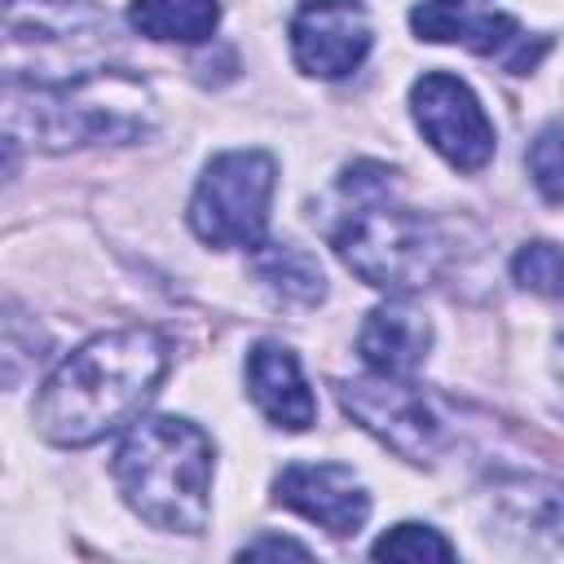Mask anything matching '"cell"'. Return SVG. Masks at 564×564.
Here are the masks:
<instances>
[{
  "mask_svg": "<svg viewBox=\"0 0 564 564\" xmlns=\"http://www.w3.org/2000/svg\"><path fill=\"white\" fill-rule=\"evenodd\" d=\"M256 278L282 295L286 304H317L326 295V278H322V264L295 247V242H260L256 251Z\"/></svg>",
  "mask_w": 564,
  "mask_h": 564,
  "instance_id": "9a60e30c",
  "label": "cell"
},
{
  "mask_svg": "<svg viewBox=\"0 0 564 564\" xmlns=\"http://www.w3.org/2000/svg\"><path fill=\"white\" fill-rule=\"evenodd\" d=\"M410 110H414V123L427 137V145L449 167L480 172L494 159V123H489L485 106L476 101V93L458 75L427 70L423 79H414Z\"/></svg>",
  "mask_w": 564,
  "mask_h": 564,
  "instance_id": "8992f818",
  "label": "cell"
},
{
  "mask_svg": "<svg viewBox=\"0 0 564 564\" xmlns=\"http://www.w3.org/2000/svg\"><path fill=\"white\" fill-rule=\"evenodd\" d=\"M511 273L524 291H538V295H551L564 304V247L555 242H524L511 260Z\"/></svg>",
  "mask_w": 564,
  "mask_h": 564,
  "instance_id": "2e32d148",
  "label": "cell"
},
{
  "mask_svg": "<svg viewBox=\"0 0 564 564\" xmlns=\"http://www.w3.org/2000/svg\"><path fill=\"white\" fill-rule=\"evenodd\" d=\"M247 392L260 405V414L286 432H304L317 419V401L308 392V379L286 344H256L247 352Z\"/></svg>",
  "mask_w": 564,
  "mask_h": 564,
  "instance_id": "7c38bea8",
  "label": "cell"
},
{
  "mask_svg": "<svg viewBox=\"0 0 564 564\" xmlns=\"http://www.w3.org/2000/svg\"><path fill=\"white\" fill-rule=\"evenodd\" d=\"M370 555L375 560H454V542H445L427 524H397L370 546Z\"/></svg>",
  "mask_w": 564,
  "mask_h": 564,
  "instance_id": "e0dca14e",
  "label": "cell"
},
{
  "mask_svg": "<svg viewBox=\"0 0 564 564\" xmlns=\"http://www.w3.org/2000/svg\"><path fill=\"white\" fill-rule=\"evenodd\" d=\"M339 189L348 194V212L330 229V242L366 286L410 295L436 282L445 264V242L432 220L388 198L392 172L383 163H352Z\"/></svg>",
  "mask_w": 564,
  "mask_h": 564,
  "instance_id": "7a4b0ae2",
  "label": "cell"
},
{
  "mask_svg": "<svg viewBox=\"0 0 564 564\" xmlns=\"http://www.w3.org/2000/svg\"><path fill=\"white\" fill-rule=\"evenodd\" d=\"M555 383H560V392H564V335L555 339Z\"/></svg>",
  "mask_w": 564,
  "mask_h": 564,
  "instance_id": "ffe728a7",
  "label": "cell"
},
{
  "mask_svg": "<svg viewBox=\"0 0 564 564\" xmlns=\"http://www.w3.org/2000/svg\"><path fill=\"white\" fill-rule=\"evenodd\" d=\"M357 348H361V357L375 375L410 379L423 366L427 348H432V326H427L423 313H414L405 304H379L366 317V326L357 335Z\"/></svg>",
  "mask_w": 564,
  "mask_h": 564,
  "instance_id": "4fadbf2b",
  "label": "cell"
},
{
  "mask_svg": "<svg viewBox=\"0 0 564 564\" xmlns=\"http://www.w3.org/2000/svg\"><path fill=\"white\" fill-rule=\"evenodd\" d=\"M489 524L520 551L564 546V485L542 476H507L485 498Z\"/></svg>",
  "mask_w": 564,
  "mask_h": 564,
  "instance_id": "8fae6325",
  "label": "cell"
},
{
  "mask_svg": "<svg viewBox=\"0 0 564 564\" xmlns=\"http://www.w3.org/2000/svg\"><path fill=\"white\" fill-rule=\"evenodd\" d=\"M238 555H242V560H264V555H295V560H308V546H300V542H291V538H260V542L242 546Z\"/></svg>",
  "mask_w": 564,
  "mask_h": 564,
  "instance_id": "d6986e66",
  "label": "cell"
},
{
  "mask_svg": "<svg viewBox=\"0 0 564 564\" xmlns=\"http://www.w3.org/2000/svg\"><path fill=\"white\" fill-rule=\"evenodd\" d=\"M123 502L163 533H198L212 511V441L198 423L154 414L128 427L115 449Z\"/></svg>",
  "mask_w": 564,
  "mask_h": 564,
  "instance_id": "3957f363",
  "label": "cell"
},
{
  "mask_svg": "<svg viewBox=\"0 0 564 564\" xmlns=\"http://www.w3.org/2000/svg\"><path fill=\"white\" fill-rule=\"evenodd\" d=\"M410 26L432 44H467L480 57H498L507 70L524 75L546 53V40H533L511 13L476 0H423L410 9Z\"/></svg>",
  "mask_w": 564,
  "mask_h": 564,
  "instance_id": "ba28073f",
  "label": "cell"
},
{
  "mask_svg": "<svg viewBox=\"0 0 564 564\" xmlns=\"http://www.w3.org/2000/svg\"><path fill=\"white\" fill-rule=\"evenodd\" d=\"M128 22L150 40L203 44L220 22V4L216 0H132Z\"/></svg>",
  "mask_w": 564,
  "mask_h": 564,
  "instance_id": "5bb4252c",
  "label": "cell"
},
{
  "mask_svg": "<svg viewBox=\"0 0 564 564\" xmlns=\"http://www.w3.org/2000/svg\"><path fill=\"white\" fill-rule=\"evenodd\" d=\"M529 176L546 203H564V123H551L529 145Z\"/></svg>",
  "mask_w": 564,
  "mask_h": 564,
  "instance_id": "ac0fdd59",
  "label": "cell"
},
{
  "mask_svg": "<svg viewBox=\"0 0 564 564\" xmlns=\"http://www.w3.org/2000/svg\"><path fill=\"white\" fill-rule=\"evenodd\" d=\"M278 167L264 150L216 154L189 198V229L212 247H260Z\"/></svg>",
  "mask_w": 564,
  "mask_h": 564,
  "instance_id": "5b68a950",
  "label": "cell"
},
{
  "mask_svg": "<svg viewBox=\"0 0 564 564\" xmlns=\"http://www.w3.org/2000/svg\"><path fill=\"white\" fill-rule=\"evenodd\" d=\"M273 498L335 538H348L370 516V494L344 463H291L273 480Z\"/></svg>",
  "mask_w": 564,
  "mask_h": 564,
  "instance_id": "30bf717a",
  "label": "cell"
},
{
  "mask_svg": "<svg viewBox=\"0 0 564 564\" xmlns=\"http://www.w3.org/2000/svg\"><path fill=\"white\" fill-rule=\"evenodd\" d=\"M167 370V339L145 326L106 330L79 344L44 379L31 419L53 445H93L123 427L159 388Z\"/></svg>",
  "mask_w": 564,
  "mask_h": 564,
  "instance_id": "6da1fadb",
  "label": "cell"
},
{
  "mask_svg": "<svg viewBox=\"0 0 564 564\" xmlns=\"http://www.w3.org/2000/svg\"><path fill=\"white\" fill-rule=\"evenodd\" d=\"M335 388H339V405L401 458L432 463L441 454V445H445L441 419L432 414L423 392H414L405 379L375 375V379H344Z\"/></svg>",
  "mask_w": 564,
  "mask_h": 564,
  "instance_id": "52a82bcc",
  "label": "cell"
},
{
  "mask_svg": "<svg viewBox=\"0 0 564 564\" xmlns=\"http://www.w3.org/2000/svg\"><path fill=\"white\" fill-rule=\"evenodd\" d=\"M4 101H9V137L26 128L48 150L79 141H132L150 128L154 115L145 84L123 70H88L31 88L9 79Z\"/></svg>",
  "mask_w": 564,
  "mask_h": 564,
  "instance_id": "277c9868",
  "label": "cell"
},
{
  "mask_svg": "<svg viewBox=\"0 0 564 564\" xmlns=\"http://www.w3.org/2000/svg\"><path fill=\"white\" fill-rule=\"evenodd\" d=\"M291 53L304 75L339 79L370 53V18L361 0H304L291 18Z\"/></svg>",
  "mask_w": 564,
  "mask_h": 564,
  "instance_id": "9c48e42d",
  "label": "cell"
}]
</instances>
